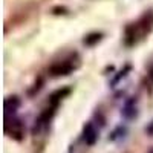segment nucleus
<instances>
[{
	"label": "nucleus",
	"mask_w": 153,
	"mask_h": 153,
	"mask_svg": "<svg viewBox=\"0 0 153 153\" xmlns=\"http://www.w3.org/2000/svg\"><path fill=\"white\" fill-rule=\"evenodd\" d=\"M69 94H71V89H69V87H63V89H58V91H55L52 95H51V98H49L51 106H52V107H57Z\"/></svg>",
	"instance_id": "6e6552de"
},
{
	"label": "nucleus",
	"mask_w": 153,
	"mask_h": 153,
	"mask_svg": "<svg viewBox=\"0 0 153 153\" xmlns=\"http://www.w3.org/2000/svg\"><path fill=\"white\" fill-rule=\"evenodd\" d=\"M20 98H17V97H8L6 100H5V113L6 115H14L17 110H19V107H20Z\"/></svg>",
	"instance_id": "1a4fd4ad"
},
{
	"label": "nucleus",
	"mask_w": 153,
	"mask_h": 153,
	"mask_svg": "<svg viewBox=\"0 0 153 153\" xmlns=\"http://www.w3.org/2000/svg\"><path fill=\"white\" fill-rule=\"evenodd\" d=\"M146 132L150 135V136H153V121L149 124V127H147V129H146Z\"/></svg>",
	"instance_id": "f8f14e48"
},
{
	"label": "nucleus",
	"mask_w": 153,
	"mask_h": 153,
	"mask_svg": "<svg viewBox=\"0 0 153 153\" xmlns=\"http://www.w3.org/2000/svg\"><path fill=\"white\" fill-rule=\"evenodd\" d=\"M25 126L20 120L17 118H11V120H6L5 123V133L12 138V139H16V141H23V138H25Z\"/></svg>",
	"instance_id": "f257e3e1"
},
{
	"label": "nucleus",
	"mask_w": 153,
	"mask_h": 153,
	"mask_svg": "<svg viewBox=\"0 0 153 153\" xmlns=\"http://www.w3.org/2000/svg\"><path fill=\"white\" fill-rule=\"evenodd\" d=\"M130 69H132L130 66H126V68H124V69L120 72V75H118V76H115V80H113V83H112V84H117L121 78H124V76L127 75V72H130Z\"/></svg>",
	"instance_id": "9b49d317"
},
{
	"label": "nucleus",
	"mask_w": 153,
	"mask_h": 153,
	"mask_svg": "<svg viewBox=\"0 0 153 153\" xmlns=\"http://www.w3.org/2000/svg\"><path fill=\"white\" fill-rule=\"evenodd\" d=\"M138 38H139V32H138V28H136V25L132 23L129 25V26L126 28V34H124V42L127 46H132L138 42Z\"/></svg>",
	"instance_id": "0eeeda50"
},
{
	"label": "nucleus",
	"mask_w": 153,
	"mask_h": 153,
	"mask_svg": "<svg viewBox=\"0 0 153 153\" xmlns=\"http://www.w3.org/2000/svg\"><path fill=\"white\" fill-rule=\"evenodd\" d=\"M76 69V65H74L72 63V60H63V61H57V63H54L52 66L49 68V75L51 76H66V75H69L72 71H75Z\"/></svg>",
	"instance_id": "f03ea898"
},
{
	"label": "nucleus",
	"mask_w": 153,
	"mask_h": 153,
	"mask_svg": "<svg viewBox=\"0 0 153 153\" xmlns=\"http://www.w3.org/2000/svg\"><path fill=\"white\" fill-rule=\"evenodd\" d=\"M152 76H153V69H152Z\"/></svg>",
	"instance_id": "ddd939ff"
},
{
	"label": "nucleus",
	"mask_w": 153,
	"mask_h": 153,
	"mask_svg": "<svg viewBox=\"0 0 153 153\" xmlns=\"http://www.w3.org/2000/svg\"><path fill=\"white\" fill-rule=\"evenodd\" d=\"M123 117L126 120H135L138 117V106H136L135 98H130L126 101V104L123 107Z\"/></svg>",
	"instance_id": "423d86ee"
},
{
	"label": "nucleus",
	"mask_w": 153,
	"mask_h": 153,
	"mask_svg": "<svg viewBox=\"0 0 153 153\" xmlns=\"http://www.w3.org/2000/svg\"><path fill=\"white\" fill-rule=\"evenodd\" d=\"M83 139L87 146H94L98 139V130L94 123H86L83 127Z\"/></svg>",
	"instance_id": "39448f33"
},
{
	"label": "nucleus",
	"mask_w": 153,
	"mask_h": 153,
	"mask_svg": "<svg viewBox=\"0 0 153 153\" xmlns=\"http://www.w3.org/2000/svg\"><path fill=\"white\" fill-rule=\"evenodd\" d=\"M135 25L138 28L139 37H144L146 34H150L153 31V11H147Z\"/></svg>",
	"instance_id": "7ed1b4c3"
},
{
	"label": "nucleus",
	"mask_w": 153,
	"mask_h": 153,
	"mask_svg": "<svg viewBox=\"0 0 153 153\" xmlns=\"http://www.w3.org/2000/svg\"><path fill=\"white\" fill-rule=\"evenodd\" d=\"M101 38H103V34L101 32H92L84 38V45L86 46H95L97 43L101 42Z\"/></svg>",
	"instance_id": "9d476101"
},
{
	"label": "nucleus",
	"mask_w": 153,
	"mask_h": 153,
	"mask_svg": "<svg viewBox=\"0 0 153 153\" xmlns=\"http://www.w3.org/2000/svg\"><path fill=\"white\" fill-rule=\"evenodd\" d=\"M150 153H153V150H152V152H150Z\"/></svg>",
	"instance_id": "4468645a"
},
{
	"label": "nucleus",
	"mask_w": 153,
	"mask_h": 153,
	"mask_svg": "<svg viewBox=\"0 0 153 153\" xmlns=\"http://www.w3.org/2000/svg\"><path fill=\"white\" fill-rule=\"evenodd\" d=\"M54 113H55V107H48V109H45L42 113H40V117H38V120L35 121V126H34V133H37V132H42L45 127H48L49 126V123H51V120H52V117H54Z\"/></svg>",
	"instance_id": "20e7f679"
}]
</instances>
